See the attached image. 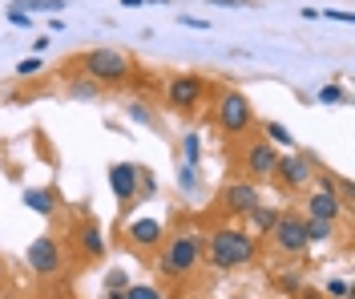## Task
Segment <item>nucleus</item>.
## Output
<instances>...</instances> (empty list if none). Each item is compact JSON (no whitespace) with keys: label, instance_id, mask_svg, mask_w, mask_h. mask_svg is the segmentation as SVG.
Instances as JSON below:
<instances>
[{"label":"nucleus","instance_id":"4be33fe9","mask_svg":"<svg viewBox=\"0 0 355 299\" xmlns=\"http://www.w3.org/2000/svg\"><path fill=\"white\" fill-rule=\"evenodd\" d=\"M315 101H319V105H347V89L335 85V81H327V85H319Z\"/></svg>","mask_w":355,"mask_h":299},{"label":"nucleus","instance_id":"f704fd0d","mask_svg":"<svg viewBox=\"0 0 355 299\" xmlns=\"http://www.w3.org/2000/svg\"><path fill=\"white\" fill-rule=\"evenodd\" d=\"M49 28L53 33H65V17H49Z\"/></svg>","mask_w":355,"mask_h":299},{"label":"nucleus","instance_id":"0eeeda50","mask_svg":"<svg viewBox=\"0 0 355 299\" xmlns=\"http://www.w3.org/2000/svg\"><path fill=\"white\" fill-rule=\"evenodd\" d=\"M315 162L303 154V150H287V154H279V162H275V182H279V190H287V194H295V190H307L311 182H315Z\"/></svg>","mask_w":355,"mask_h":299},{"label":"nucleus","instance_id":"6ab92c4d","mask_svg":"<svg viewBox=\"0 0 355 299\" xmlns=\"http://www.w3.org/2000/svg\"><path fill=\"white\" fill-rule=\"evenodd\" d=\"M69 97H77V101H97V97H101V85L89 81V77H81V73H73V81H69Z\"/></svg>","mask_w":355,"mask_h":299},{"label":"nucleus","instance_id":"a878e982","mask_svg":"<svg viewBox=\"0 0 355 299\" xmlns=\"http://www.w3.org/2000/svg\"><path fill=\"white\" fill-rule=\"evenodd\" d=\"M125 299H166V296H162V287H154V283H130L125 287Z\"/></svg>","mask_w":355,"mask_h":299},{"label":"nucleus","instance_id":"7c9ffc66","mask_svg":"<svg viewBox=\"0 0 355 299\" xmlns=\"http://www.w3.org/2000/svg\"><path fill=\"white\" fill-rule=\"evenodd\" d=\"M178 24H182V28H194V33H210V21L190 17V12H178Z\"/></svg>","mask_w":355,"mask_h":299},{"label":"nucleus","instance_id":"39448f33","mask_svg":"<svg viewBox=\"0 0 355 299\" xmlns=\"http://www.w3.org/2000/svg\"><path fill=\"white\" fill-rule=\"evenodd\" d=\"M206 93H210V85L202 73H174L166 81V105L174 114H194L198 105H206Z\"/></svg>","mask_w":355,"mask_h":299},{"label":"nucleus","instance_id":"f03ea898","mask_svg":"<svg viewBox=\"0 0 355 299\" xmlns=\"http://www.w3.org/2000/svg\"><path fill=\"white\" fill-rule=\"evenodd\" d=\"M202 255H206V234L198 227H178L154 255V271L166 279H186L202 267Z\"/></svg>","mask_w":355,"mask_h":299},{"label":"nucleus","instance_id":"20e7f679","mask_svg":"<svg viewBox=\"0 0 355 299\" xmlns=\"http://www.w3.org/2000/svg\"><path fill=\"white\" fill-rule=\"evenodd\" d=\"M214 126L226 138H243V134L254 130V105L246 101V93L218 89V97H214Z\"/></svg>","mask_w":355,"mask_h":299},{"label":"nucleus","instance_id":"6e6552de","mask_svg":"<svg viewBox=\"0 0 355 299\" xmlns=\"http://www.w3.org/2000/svg\"><path fill=\"white\" fill-rule=\"evenodd\" d=\"M266 239H270V247L283 255V259H299V255L307 251L303 214H295V210H283V214H279V223H275V230H270Z\"/></svg>","mask_w":355,"mask_h":299},{"label":"nucleus","instance_id":"c9c22d12","mask_svg":"<svg viewBox=\"0 0 355 299\" xmlns=\"http://www.w3.org/2000/svg\"><path fill=\"white\" fill-rule=\"evenodd\" d=\"M146 0H121V8H141Z\"/></svg>","mask_w":355,"mask_h":299},{"label":"nucleus","instance_id":"c85d7f7f","mask_svg":"<svg viewBox=\"0 0 355 299\" xmlns=\"http://www.w3.org/2000/svg\"><path fill=\"white\" fill-rule=\"evenodd\" d=\"M319 17H323V21H335V24H352L355 21L352 8H319Z\"/></svg>","mask_w":355,"mask_h":299},{"label":"nucleus","instance_id":"f257e3e1","mask_svg":"<svg viewBox=\"0 0 355 299\" xmlns=\"http://www.w3.org/2000/svg\"><path fill=\"white\" fill-rule=\"evenodd\" d=\"M259 259V239L246 227H234V223H222L206 234V255L202 263H210L214 271H243Z\"/></svg>","mask_w":355,"mask_h":299},{"label":"nucleus","instance_id":"412c9836","mask_svg":"<svg viewBox=\"0 0 355 299\" xmlns=\"http://www.w3.org/2000/svg\"><path fill=\"white\" fill-rule=\"evenodd\" d=\"M125 117H130L133 126H146V130H157V114L150 105H141V101H130L125 105Z\"/></svg>","mask_w":355,"mask_h":299},{"label":"nucleus","instance_id":"423d86ee","mask_svg":"<svg viewBox=\"0 0 355 299\" xmlns=\"http://www.w3.org/2000/svg\"><path fill=\"white\" fill-rule=\"evenodd\" d=\"M24 263L37 279H53L65 271V251H61V239L57 234H37L24 251Z\"/></svg>","mask_w":355,"mask_h":299},{"label":"nucleus","instance_id":"7ed1b4c3","mask_svg":"<svg viewBox=\"0 0 355 299\" xmlns=\"http://www.w3.org/2000/svg\"><path fill=\"white\" fill-rule=\"evenodd\" d=\"M77 73L89 77V81H97L101 89H110V85H125L133 77V61H130V53L101 45V49H89V53L77 57Z\"/></svg>","mask_w":355,"mask_h":299},{"label":"nucleus","instance_id":"473e14b6","mask_svg":"<svg viewBox=\"0 0 355 299\" xmlns=\"http://www.w3.org/2000/svg\"><path fill=\"white\" fill-rule=\"evenodd\" d=\"M49 45H53V37H49V33H37V41H33V57H41Z\"/></svg>","mask_w":355,"mask_h":299},{"label":"nucleus","instance_id":"a211bd4d","mask_svg":"<svg viewBox=\"0 0 355 299\" xmlns=\"http://www.w3.org/2000/svg\"><path fill=\"white\" fill-rule=\"evenodd\" d=\"M12 8H21V12H28V17H37V12H44V17H61L65 0H17Z\"/></svg>","mask_w":355,"mask_h":299},{"label":"nucleus","instance_id":"393cba45","mask_svg":"<svg viewBox=\"0 0 355 299\" xmlns=\"http://www.w3.org/2000/svg\"><path fill=\"white\" fill-rule=\"evenodd\" d=\"M275 283H279L283 296H299V291H303V275H299V271H279Z\"/></svg>","mask_w":355,"mask_h":299},{"label":"nucleus","instance_id":"c756f323","mask_svg":"<svg viewBox=\"0 0 355 299\" xmlns=\"http://www.w3.org/2000/svg\"><path fill=\"white\" fill-rule=\"evenodd\" d=\"M4 17H8L12 28H33V24H37V17H28V12H21V8H4Z\"/></svg>","mask_w":355,"mask_h":299},{"label":"nucleus","instance_id":"f3484780","mask_svg":"<svg viewBox=\"0 0 355 299\" xmlns=\"http://www.w3.org/2000/svg\"><path fill=\"white\" fill-rule=\"evenodd\" d=\"M263 134H266V142H270L275 150H295V138H291V130L283 126V121H270V117H266Z\"/></svg>","mask_w":355,"mask_h":299},{"label":"nucleus","instance_id":"ddd939ff","mask_svg":"<svg viewBox=\"0 0 355 299\" xmlns=\"http://www.w3.org/2000/svg\"><path fill=\"white\" fill-rule=\"evenodd\" d=\"M73 243H77V251L85 263H101L105 251H110V243H105V234H101V223L97 219H85L81 227L73 230Z\"/></svg>","mask_w":355,"mask_h":299},{"label":"nucleus","instance_id":"9d476101","mask_svg":"<svg viewBox=\"0 0 355 299\" xmlns=\"http://www.w3.org/2000/svg\"><path fill=\"white\" fill-rule=\"evenodd\" d=\"M259 203H263L259 186L246 182V178H234V182H226V186H222V194H218L222 214H239V219H246V214L259 207Z\"/></svg>","mask_w":355,"mask_h":299},{"label":"nucleus","instance_id":"bb28decb","mask_svg":"<svg viewBox=\"0 0 355 299\" xmlns=\"http://www.w3.org/2000/svg\"><path fill=\"white\" fill-rule=\"evenodd\" d=\"M198 166H186L182 162V170H178V186H182V194H194L198 190V174H194Z\"/></svg>","mask_w":355,"mask_h":299},{"label":"nucleus","instance_id":"e433bc0d","mask_svg":"<svg viewBox=\"0 0 355 299\" xmlns=\"http://www.w3.org/2000/svg\"><path fill=\"white\" fill-rule=\"evenodd\" d=\"M0 279H4V263H0Z\"/></svg>","mask_w":355,"mask_h":299},{"label":"nucleus","instance_id":"2eb2a0df","mask_svg":"<svg viewBox=\"0 0 355 299\" xmlns=\"http://www.w3.org/2000/svg\"><path fill=\"white\" fill-rule=\"evenodd\" d=\"M279 214H283L279 207H270V203H259V207L246 214V223H250V234H254V239H259V234H270V230H275V223H279Z\"/></svg>","mask_w":355,"mask_h":299},{"label":"nucleus","instance_id":"4468645a","mask_svg":"<svg viewBox=\"0 0 355 299\" xmlns=\"http://www.w3.org/2000/svg\"><path fill=\"white\" fill-rule=\"evenodd\" d=\"M21 203L33 210V214H41V219H53L57 207H61V198H57V190H53V186H24Z\"/></svg>","mask_w":355,"mask_h":299},{"label":"nucleus","instance_id":"9b49d317","mask_svg":"<svg viewBox=\"0 0 355 299\" xmlns=\"http://www.w3.org/2000/svg\"><path fill=\"white\" fill-rule=\"evenodd\" d=\"M125 243L141 255H157L162 243H166V227H162L157 219H150V214H141V219L125 223Z\"/></svg>","mask_w":355,"mask_h":299},{"label":"nucleus","instance_id":"1a4fd4ad","mask_svg":"<svg viewBox=\"0 0 355 299\" xmlns=\"http://www.w3.org/2000/svg\"><path fill=\"white\" fill-rule=\"evenodd\" d=\"M275 162H279V150L270 146L266 138H254L250 146L243 150V158H239V170H243L246 182H270V174H275Z\"/></svg>","mask_w":355,"mask_h":299},{"label":"nucleus","instance_id":"5701e85b","mask_svg":"<svg viewBox=\"0 0 355 299\" xmlns=\"http://www.w3.org/2000/svg\"><path fill=\"white\" fill-rule=\"evenodd\" d=\"M137 194H141V203L157 194V174L150 170V166H137Z\"/></svg>","mask_w":355,"mask_h":299},{"label":"nucleus","instance_id":"72a5a7b5","mask_svg":"<svg viewBox=\"0 0 355 299\" xmlns=\"http://www.w3.org/2000/svg\"><path fill=\"white\" fill-rule=\"evenodd\" d=\"M210 4H222V8H246V0H210Z\"/></svg>","mask_w":355,"mask_h":299},{"label":"nucleus","instance_id":"2f4dec72","mask_svg":"<svg viewBox=\"0 0 355 299\" xmlns=\"http://www.w3.org/2000/svg\"><path fill=\"white\" fill-rule=\"evenodd\" d=\"M327 296L331 299H347L352 296V283H347V279H327Z\"/></svg>","mask_w":355,"mask_h":299},{"label":"nucleus","instance_id":"cd10ccee","mask_svg":"<svg viewBox=\"0 0 355 299\" xmlns=\"http://www.w3.org/2000/svg\"><path fill=\"white\" fill-rule=\"evenodd\" d=\"M37 73H44V61H41V57H24L21 65H17V77H21V81H33Z\"/></svg>","mask_w":355,"mask_h":299},{"label":"nucleus","instance_id":"b1692460","mask_svg":"<svg viewBox=\"0 0 355 299\" xmlns=\"http://www.w3.org/2000/svg\"><path fill=\"white\" fill-rule=\"evenodd\" d=\"M133 279H130V271H121V267H113V271H105V279H101V287H105V296L110 291H125Z\"/></svg>","mask_w":355,"mask_h":299},{"label":"nucleus","instance_id":"dca6fc26","mask_svg":"<svg viewBox=\"0 0 355 299\" xmlns=\"http://www.w3.org/2000/svg\"><path fill=\"white\" fill-rule=\"evenodd\" d=\"M303 230H307V247H319V243L335 239V223H323V219H303Z\"/></svg>","mask_w":355,"mask_h":299},{"label":"nucleus","instance_id":"f8f14e48","mask_svg":"<svg viewBox=\"0 0 355 299\" xmlns=\"http://www.w3.org/2000/svg\"><path fill=\"white\" fill-rule=\"evenodd\" d=\"M110 190L117 198V207H137V162H113L110 166Z\"/></svg>","mask_w":355,"mask_h":299},{"label":"nucleus","instance_id":"aec40b11","mask_svg":"<svg viewBox=\"0 0 355 299\" xmlns=\"http://www.w3.org/2000/svg\"><path fill=\"white\" fill-rule=\"evenodd\" d=\"M182 162L186 166H198L202 162V134L198 130H186L182 134Z\"/></svg>","mask_w":355,"mask_h":299}]
</instances>
